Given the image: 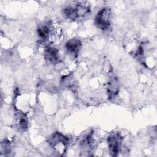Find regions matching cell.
<instances>
[{
  "instance_id": "obj_8",
  "label": "cell",
  "mask_w": 157,
  "mask_h": 157,
  "mask_svg": "<svg viewBox=\"0 0 157 157\" xmlns=\"http://www.w3.org/2000/svg\"><path fill=\"white\" fill-rule=\"evenodd\" d=\"M44 57L50 63L55 64L59 59L58 50L51 45L46 46L44 48Z\"/></svg>"
},
{
  "instance_id": "obj_10",
  "label": "cell",
  "mask_w": 157,
  "mask_h": 157,
  "mask_svg": "<svg viewBox=\"0 0 157 157\" xmlns=\"http://www.w3.org/2000/svg\"><path fill=\"white\" fill-rule=\"evenodd\" d=\"M1 155H7L8 153H10L11 151V148H10V144L9 142L5 141L2 142L1 145Z\"/></svg>"
},
{
  "instance_id": "obj_2",
  "label": "cell",
  "mask_w": 157,
  "mask_h": 157,
  "mask_svg": "<svg viewBox=\"0 0 157 157\" xmlns=\"http://www.w3.org/2000/svg\"><path fill=\"white\" fill-rule=\"evenodd\" d=\"M69 139L60 132L53 133L48 139V143L53 150L58 154H64L69 144Z\"/></svg>"
},
{
  "instance_id": "obj_5",
  "label": "cell",
  "mask_w": 157,
  "mask_h": 157,
  "mask_svg": "<svg viewBox=\"0 0 157 157\" xmlns=\"http://www.w3.org/2000/svg\"><path fill=\"white\" fill-rule=\"evenodd\" d=\"M54 26L50 22H45L39 26L37 28V34L39 37L43 40H45L53 34Z\"/></svg>"
},
{
  "instance_id": "obj_3",
  "label": "cell",
  "mask_w": 157,
  "mask_h": 157,
  "mask_svg": "<svg viewBox=\"0 0 157 157\" xmlns=\"http://www.w3.org/2000/svg\"><path fill=\"white\" fill-rule=\"evenodd\" d=\"M111 10L109 8L101 9L96 14L95 17V24L101 30H107L110 26Z\"/></svg>"
},
{
  "instance_id": "obj_9",
  "label": "cell",
  "mask_w": 157,
  "mask_h": 157,
  "mask_svg": "<svg viewBox=\"0 0 157 157\" xmlns=\"http://www.w3.org/2000/svg\"><path fill=\"white\" fill-rule=\"evenodd\" d=\"M17 123L20 130L25 131L28 128V120L25 114L20 113L17 117Z\"/></svg>"
},
{
  "instance_id": "obj_6",
  "label": "cell",
  "mask_w": 157,
  "mask_h": 157,
  "mask_svg": "<svg viewBox=\"0 0 157 157\" xmlns=\"http://www.w3.org/2000/svg\"><path fill=\"white\" fill-rule=\"evenodd\" d=\"M119 91V83L117 78L112 75L110 77L107 83V94L110 99H113Z\"/></svg>"
},
{
  "instance_id": "obj_1",
  "label": "cell",
  "mask_w": 157,
  "mask_h": 157,
  "mask_svg": "<svg viewBox=\"0 0 157 157\" xmlns=\"http://www.w3.org/2000/svg\"><path fill=\"white\" fill-rule=\"evenodd\" d=\"M90 12V6L87 1H78L74 6L64 9L66 17L72 20H78L85 17Z\"/></svg>"
},
{
  "instance_id": "obj_7",
  "label": "cell",
  "mask_w": 157,
  "mask_h": 157,
  "mask_svg": "<svg viewBox=\"0 0 157 157\" xmlns=\"http://www.w3.org/2000/svg\"><path fill=\"white\" fill-rule=\"evenodd\" d=\"M82 43L77 39H71L66 44V48L67 52L73 57H77L80 50Z\"/></svg>"
},
{
  "instance_id": "obj_4",
  "label": "cell",
  "mask_w": 157,
  "mask_h": 157,
  "mask_svg": "<svg viewBox=\"0 0 157 157\" xmlns=\"http://www.w3.org/2000/svg\"><path fill=\"white\" fill-rule=\"evenodd\" d=\"M122 142V137L118 133H113L107 138V145L110 155L117 156L120 150Z\"/></svg>"
}]
</instances>
